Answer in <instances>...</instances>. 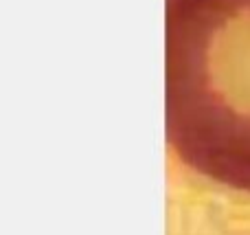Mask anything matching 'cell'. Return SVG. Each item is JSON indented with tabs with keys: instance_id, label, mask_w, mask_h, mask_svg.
I'll list each match as a JSON object with an SVG mask.
<instances>
[{
	"instance_id": "cell-1",
	"label": "cell",
	"mask_w": 250,
	"mask_h": 235,
	"mask_svg": "<svg viewBox=\"0 0 250 235\" xmlns=\"http://www.w3.org/2000/svg\"><path fill=\"white\" fill-rule=\"evenodd\" d=\"M165 104L178 156L250 192V0H165Z\"/></svg>"
}]
</instances>
